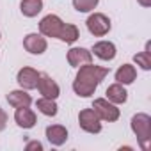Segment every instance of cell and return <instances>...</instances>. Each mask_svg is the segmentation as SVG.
Returning a JSON list of instances; mask_svg holds the SVG:
<instances>
[{
    "label": "cell",
    "instance_id": "cell-1",
    "mask_svg": "<svg viewBox=\"0 0 151 151\" xmlns=\"http://www.w3.org/2000/svg\"><path fill=\"white\" fill-rule=\"evenodd\" d=\"M109 75V68L96 66V64H84L78 68V73L73 80V91L77 96L89 98L96 93V87Z\"/></svg>",
    "mask_w": 151,
    "mask_h": 151
},
{
    "label": "cell",
    "instance_id": "cell-2",
    "mask_svg": "<svg viewBox=\"0 0 151 151\" xmlns=\"http://www.w3.org/2000/svg\"><path fill=\"white\" fill-rule=\"evenodd\" d=\"M130 126H132V132L137 137V142H139L140 149L147 151L149 149V140H151V117L144 112L135 114L130 121Z\"/></svg>",
    "mask_w": 151,
    "mask_h": 151
},
{
    "label": "cell",
    "instance_id": "cell-3",
    "mask_svg": "<svg viewBox=\"0 0 151 151\" xmlns=\"http://www.w3.org/2000/svg\"><path fill=\"white\" fill-rule=\"evenodd\" d=\"M91 109L98 114V117H100L101 121H107V123H116V121L119 119V116H121L117 105H114V103L109 101L107 98H96V100L93 101V107H91Z\"/></svg>",
    "mask_w": 151,
    "mask_h": 151
},
{
    "label": "cell",
    "instance_id": "cell-4",
    "mask_svg": "<svg viewBox=\"0 0 151 151\" xmlns=\"http://www.w3.org/2000/svg\"><path fill=\"white\" fill-rule=\"evenodd\" d=\"M86 25H87V30L93 34V36H96V37H103V36H107L109 32H110V20L103 14V13H93L89 18H87V22H86Z\"/></svg>",
    "mask_w": 151,
    "mask_h": 151
},
{
    "label": "cell",
    "instance_id": "cell-5",
    "mask_svg": "<svg viewBox=\"0 0 151 151\" xmlns=\"http://www.w3.org/2000/svg\"><path fill=\"white\" fill-rule=\"evenodd\" d=\"M78 124L87 133H100L101 132V119L93 109H84L78 114Z\"/></svg>",
    "mask_w": 151,
    "mask_h": 151
},
{
    "label": "cell",
    "instance_id": "cell-6",
    "mask_svg": "<svg viewBox=\"0 0 151 151\" xmlns=\"http://www.w3.org/2000/svg\"><path fill=\"white\" fill-rule=\"evenodd\" d=\"M37 91L41 96L45 98H50V100H57L59 94H60V87L59 84L46 73H41L39 75V82H37Z\"/></svg>",
    "mask_w": 151,
    "mask_h": 151
},
{
    "label": "cell",
    "instance_id": "cell-7",
    "mask_svg": "<svg viewBox=\"0 0 151 151\" xmlns=\"http://www.w3.org/2000/svg\"><path fill=\"white\" fill-rule=\"evenodd\" d=\"M62 23L64 22L57 14H46L39 22V34H43L45 37H59V32H60Z\"/></svg>",
    "mask_w": 151,
    "mask_h": 151
},
{
    "label": "cell",
    "instance_id": "cell-8",
    "mask_svg": "<svg viewBox=\"0 0 151 151\" xmlns=\"http://www.w3.org/2000/svg\"><path fill=\"white\" fill-rule=\"evenodd\" d=\"M39 71L34 69V68H22L16 75V82L20 84L22 89L25 91H30V89H36L37 87V82H39Z\"/></svg>",
    "mask_w": 151,
    "mask_h": 151
},
{
    "label": "cell",
    "instance_id": "cell-9",
    "mask_svg": "<svg viewBox=\"0 0 151 151\" xmlns=\"http://www.w3.org/2000/svg\"><path fill=\"white\" fill-rule=\"evenodd\" d=\"M23 48L29 52V53H34V55H41L46 52L48 48V43H46V37L43 34H27L23 37Z\"/></svg>",
    "mask_w": 151,
    "mask_h": 151
},
{
    "label": "cell",
    "instance_id": "cell-10",
    "mask_svg": "<svg viewBox=\"0 0 151 151\" xmlns=\"http://www.w3.org/2000/svg\"><path fill=\"white\" fill-rule=\"evenodd\" d=\"M14 121H16V124H18L20 128L30 130V128L36 126L37 117H36V112H34L32 109H29V107H20V109H16V112H14Z\"/></svg>",
    "mask_w": 151,
    "mask_h": 151
},
{
    "label": "cell",
    "instance_id": "cell-11",
    "mask_svg": "<svg viewBox=\"0 0 151 151\" xmlns=\"http://www.w3.org/2000/svg\"><path fill=\"white\" fill-rule=\"evenodd\" d=\"M93 60V53L87 48H80V46H75L68 52V62L73 68H80L84 64H89Z\"/></svg>",
    "mask_w": 151,
    "mask_h": 151
},
{
    "label": "cell",
    "instance_id": "cell-12",
    "mask_svg": "<svg viewBox=\"0 0 151 151\" xmlns=\"http://www.w3.org/2000/svg\"><path fill=\"white\" fill-rule=\"evenodd\" d=\"M91 53H94L101 60H112V59H116L117 50H116V45L110 41H98V43H94Z\"/></svg>",
    "mask_w": 151,
    "mask_h": 151
},
{
    "label": "cell",
    "instance_id": "cell-13",
    "mask_svg": "<svg viewBox=\"0 0 151 151\" xmlns=\"http://www.w3.org/2000/svg\"><path fill=\"white\" fill-rule=\"evenodd\" d=\"M45 133L52 146H62L68 140V130L62 124H50V126H46Z\"/></svg>",
    "mask_w": 151,
    "mask_h": 151
},
{
    "label": "cell",
    "instance_id": "cell-14",
    "mask_svg": "<svg viewBox=\"0 0 151 151\" xmlns=\"http://www.w3.org/2000/svg\"><path fill=\"white\" fill-rule=\"evenodd\" d=\"M105 94H107V100L112 101L114 105H123V103H126V100H128V91H126L124 86L119 84V82L109 86L107 91H105Z\"/></svg>",
    "mask_w": 151,
    "mask_h": 151
},
{
    "label": "cell",
    "instance_id": "cell-15",
    "mask_svg": "<svg viewBox=\"0 0 151 151\" xmlns=\"http://www.w3.org/2000/svg\"><path fill=\"white\" fill-rule=\"evenodd\" d=\"M7 103L14 109H20V107H30L32 103V98L30 94L25 91V89H16V91H11L7 94Z\"/></svg>",
    "mask_w": 151,
    "mask_h": 151
},
{
    "label": "cell",
    "instance_id": "cell-16",
    "mask_svg": "<svg viewBox=\"0 0 151 151\" xmlns=\"http://www.w3.org/2000/svg\"><path fill=\"white\" fill-rule=\"evenodd\" d=\"M135 78H137V69H135V66H132V64H123V66H119L117 71H116V80H117L119 84H123V86L133 84Z\"/></svg>",
    "mask_w": 151,
    "mask_h": 151
},
{
    "label": "cell",
    "instance_id": "cell-17",
    "mask_svg": "<svg viewBox=\"0 0 151 151\" xmlns=\"http://www.w3.org/2000/svg\"><path fill=\"white\" fill-rule=\"evenodd\" d=\"M80 37V30L77 25H73V23H62L60 27V32H59V37L62 43H68V45H73L75 41H77Z\"/></svg>",
    "mask_w": 151,
    "mask_h": 151
},
{
    "label": "cell",
    "instance_id": "cell-18",
    "mask_svg": "<svg viewBox=\"0 0 151 151\" xmlns=\"http://www.w3.org/2000/svg\"><path fill=\"white\" fill-rule=\"evenodd\" d=\"M20 11L27 18H34L43 11V0H22L20 2Z\"/></svg>",
    "mask_w": 151,
    "mask_h": 151
},
{
    "label": "cell",
    "instance_id": "cell-19",
    "mask_svg": "<svg viewBox=\"0 0 151 151\" xmlns=\"http://www.w3.org/2000/svg\"><path fill=\"white\" fill-rule=\"evenodd\" d=\"M36 107H37V110H39L41 114H45V116H48V117H53V116H57V112H59V107H57L55 100H50V98H45V96H41V98L36 101Z\"/></svg>",
    "mask_w": 151,
    "mask_h": 151
},
{
    "label": "cell",
    "instance_id": "cell-20",
    "mask_svg": "<svg viewBox=\"0 0 151 151\" xmlns=\"http://www.w3.org/2000/svg\"><path fill=\"white\" fill-rule=\"evenodd\" d=\"M133 62L137 64V66H140L144 71H149L151 69V55H149V43L146 45V48H144V52H140V53H135L133 55Z\"/></svg>",
    "mask_w": 151,
    "mask_h": 151
},
{
    "label": "cell",
    "instance_id": "cell-21",
    "mask_svg": "<svg viewBox=\"0 0 151 151\" xmlns=\"http://www.w3.org/2000/svg\"><path fill=\"white\" fill-rule=\"evenodd\" d=\"M100 0H73V7L78 13H91L96 9Z\"/></svg>",
    "mask_w": 151,
    "mask_h": 151
},
{
    "label": "cell",
    "instance_id": "cell-22",
    "mask_svg": "<svg viewBox=\"0 0 151 151\" xmlns=\"http://www.w3.org/2000/svg\"><path fill=\"white\" fill-rule=\"evenodd\" d=\"M6 124H7V114L4 109H0V132L6 128Z\"/></svg>",
    "mask_w": 151,
    "mask_h": 151
},
{
    "label": "cell",
    "instance_id": "cell-23",
    "mask_svg": "<svg viewBox=\"0 0 151 151\" xmlns=\"http://www.w3.org/2000/svg\"><path fill=\"white\" fill-rule=\"evenodd\" d=\"M25 147H27V151H30V149H37V151H41V149H43V144L37 142V140H34V142H29Z\"/></svg>",
    "mask_w": 151,
    "mask_h": 151
},
{
    "label": "cell",
    "instance_id": "cell-24",
    "mask_svg": "<svg viewBox=\"0 0 151 151\" xmlns=\"http://www.w3.org/2000/svg\"><path fill=\"white\" fill-rule=\"evenodd\" d=\"M137 2H139L142 7H149V6H151V0H137Z\"/></svg>",
    "mask_w": 151,
    "mask_h": 151
}]
</instances>
